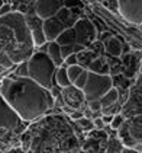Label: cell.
Returning a JSON list of instances; mask_svg holds the SVG:
<instances>
[{
    "label": "cell",
    "mask_w": 142,
    "mask_h": 153,
    "mask_svg": "<svg viewBox=\"0 0 142 153\" xmlns=\"http://www.w3.org/2000/svg\"><path fill=\"white\" fill-rule=\"evenodd\" d=\"M23 153H80L81 139L61 114H47L28 124L20 139Z\"/></svg>",
    "instance_id": "obj_1"
},
{
    "label": "cell",
    "mask_w": 142,
    "mask_h": 153,
    "mask_svg": "<svg viewBox=\"0 0 142 153\" xmlns=\"http://www.w3.org/2000/svg\"><path fill=\"white\" fill-rule=\"evenodd\" d=\"M0 95L26 124L49 114L55 106V98L51 91L29 77L16 76L13 73L0 80Z\"/></svg>",
    "instance_id": "obj_2"
},
{
    "label": "cell",
    "mask_w": 142,
    "mask_h": 153,
    "mask_svg": "<svg viewBox=\"0 0 142 153\" xmlns=\"http://www.w3.org/2000/svg\"><path fill=\"white\" fill-rule=\"evenodd\" d=\"M35 45L25 15L12 10L0 16V67L12 71L32 57Z\"/></svg>",
    "instance_id": "obj_3"
},
{
    "label": "cell",
    "mask_w": 142,
    "mask_h": 153,
    "mask_svg": "<svg viewBox=\"0 0 142 153\" xmlns=\"http://www.w3.org/2000/svg\"><path fill=\"white\" fill-rule=\"evenodd\" d=\"M28 124L13 111L0 95V152L20 147V139Z\"/></svg>",
    "instance_id": "obj_4"
},
{
    "label": "cell",
    "mask_w": 142,
    "mask_h": 153,
    "mask_svg": "<svg viewBox=\"0 0 142 153\" xmlns=\"http://www.w3.org/2000/svg\"><path fill=\"white\" fill-rule=\"evenodd\" d=\"M96 39V28L91 24L90 19L81 18L78 19L74 26L68 28L67 31H64L61 35L57 38V44L61 47V57L62 60L67 56H70L72 53H80L83 51V45L87 42H91Z\"/></svg>",
    "instance_id": "obj_5"
},
{
    "label": "cell",
    "mask_w": 142,
    "mask_h": 153,
    "mask_svg": "<svg viewBox=\"0 0 142 153\" xmlns=\"http://www.w3.org/2000/svg\"><path fill=\"white\" fill-rule=\"evenodd\" d=\"M26 63H28V77L52 92V89L55 86L54 74L57 70V66L51 61L47 53L35 51Z\"/></svg>",
    "instance_id": "obj_6"
},
{
    "label": "cell",
    "mask_w": 142,
    "mask_h": 153,
    "mask_svg": "<svg viewBox=\"0 0 142 153\" xmlns=\"http://www.w3.org/2000/svg\"><path fill=\"white\" fill-rule=\"evenodd\" d=\"M72 16H74V13L64 4L52 18H49V19L42 22V29H44V35H45L47 42L57 41V38H58L64 31H67L68 28L74 26L75 22L71 21Z\"/></svg>",
    "instance_id": "obj_7"
},
{
    "label": "cell",
    "mask_w": 142,
    "mask_h": 153,
    "mask_svg": "<svg viewBox=\"0 0 142 153\" xmlns=\"http://www.w3.org/2000/svg\"><path fill=\"white\" fill-rule=\"evenodd\" d=\"M116 136L123 147L136 149L142 146V115L125 118L116 131Z\"/></svg>",
    "instance_id": "obj_8"
},
{
    "label": "cell",
    "mask_w": 142,
    "mask_h": 153,
    "mask_svg": "<svg viewBox=\"0 0 142 153\" xmlns=\"http://www.w3.org/2000/svg\"><path fill=\"white\" fill-rule=\"evenodd\" d=\"M113 88V77L110 74H87V82L83 88V94L87 102H99Z\"/></svg>",
    "instance_id": "obj_9"
},
{
    "label": "cell",
    "mask_w": 142,
    "mask_h": 153,
    "mask_svg": "<svg viewBox=\"0 0 142 153\" xmlns=\"http://www.w3.org/2000/svg\"><path fill=\"white\" fill-rule=\"evenodd\" d=\"M120 115L123 118L142 115V74H139L135 83L128 89L126 101L120 108Z\"/></svg>",
    "instance_id": "obj_10"
},
{
    "label": "cell",
    "mask_w": 142,
    "mask_h": 153,
    "mask_svg": "<svg viewBox=\"0 0 142 153\" xmlns=\"http://www.w3.org/2000/svg\"><path fill=\"white\" fill-rule=\"evenodd\" d=\"M109 133L106 130H93L87 133L81 140L80 153H106Z\"/></svg>",
    "instance_id": "obj_11"
},
{
    "label": "cell",
    "mask_w": 142,
    "mask_h": 153,
    "mask_svg": "<svg viewBox=\"0 0 142 153\" xmlns=\"http://www.w3.org/2000/svg\"><path fill=\"white\" fill-rule=\"evenodd\" d=\"M59 98L62 99V105L72 111H81L87 108V101L84 96L83 91L75 88L74 85H70L68 88L59 89Z\"/></svg>",
    "instance_id": "obj_12"
},
{
    "label": "cell",
    "mask_w": 142,
    "mask_h": 153,
    "mask_svg": "<svg viewBox=\"0 0 142 153\" xmlns=\"http://www.w3.org/2000/svg\"><path fill=\"white\" fill-rule=\"evenodd\" d=\"M118 12L129 24L142 25V0H119Z\"/></svg>",
    "instance_id": "obj_13"
},
{
    "label": "cell",
    "mask_w": 142,
    "mask_h": 153,
    "mask_svg": "<svg viewBox=\"0 0 142 153\" xmlns=\"http://www.w3.org/2000/svg\"><path fill=\"white\" fill-rule=\"evenodd\" d=\"M62 6H64V1H58V0H38L34 3V12L36 18L44 22L52 18Z\"/></svg>",
    "instance_id": "obj_14"
},
{
    "label": "cell",
    "mask_w": 142,
    "mask_h": 153,
    "mask_svg": "<svg viewBox=\"0 0 142 153\" xmlns=\"http://www.w3.org/2000/svg\"><path fill=\"white\" fill-rule=\"evenodd\" d=\"M25 19H26V24L29 26V31H31V35H32V41H34V45L35 47H44L47 44V39L44 35V29H42V21L36 18V15H25Z\"/></svg>",
    "instance_id": "obj_15"
},
{
    "label": "cell",
    "mask_w": 142,
    "mask_h": 153,
    "mask_svg": "<svg viewBox=\"0 0 142 153\" xmlns=\"http://www.w3.org/2000/svg\"><path fill=\"white\" fill-rule=\"evenodd\" d=\"M86 70L90 71V73H96V74H110V67H109L107 61L103 57H100V56L96 57L89 64V67Z\"/></svg>",
    "instance_id": "obj_16"
},
{
    "label": "cell",
    "mask_w": 142,
    "mask_h": 153,
    "mask_svg": "<svg viewBox=\"0 0 142 153\" xmlns=\"http://www.w3.org/2000/svg\"><path fill=\"white\" fill-rule=\"evenodd\" d=\"M45 53L48 54V57L51 59V61L57 66V69L61 67L64 64V60L61 57V47L54 41V42H47V50Z\"/></svg>",
    "instance_id": "obj_17"
},
{
    "label": "cell",
    "mask_w": 142,
    "mask_h": 153,
    "mask_svg": "<svg viewBox=\"0 0 142 153\" xmlns=\"http://www.w3.org/2000/svg\"><path fill=\"white\" fill-rule=\"evenodd\" d=\"M54 83L55 86H58L59 89H64V88H68L71 83L68 80V76H67V67L65 66H61L55 70L54 74Z\"/></svg>",
    "instance_id": "obj_18"
},
{
    "label": "cell",
    "mask_w": 142,
    "mask_h": 153,
    "mask_svg": "<svg viewBox=\"0 0 142 153\" xmlns=\"http://www.w3.org/2000/svg\"><path fill=\"white\" fill-rule=\"evenodd\" d=\"M100 106H102V109H105V108H109V106H112V105H116L119 102V91H118V88H112L109 92H107L100 101Z\"/></svg>",
    "instance_id": "obj_19"
},
{
    "label": "cell",
    "mask_w": 142,
    "mask_h": 153,
    "mask_svg": "<svg viewBox=\"0 0 142 153\" xmlns=\"http://www.w3.org/2000/svg\"><path fill=\"white\" fill-rule=\"evenodd\" d=\"M105 45H106V51L110 56L119 57V56L122 54V44H120V41H119L116 36H110L106 41Z\"/></svg>",
    "instance_id": "obj_20"
},
{
    "label": "cell",
    "mask_w": 142,
    "mask_h": 153,
    "mask_svg": "<svg viewBox=\"0 0 142 153\" xmlns=\"http://www.w3.org/2000/svg\"><path fill=\"white\" fill-rule=\"evenodd\" d=\"M123 150V144L118 139L116 133L115 134H109V141H107L106 153H122Z\"/></svg>",
    "instance_id": "obj_21"
},
{
    "label": "cell",
    "mask_w": 142,
    "mask_h": 153,
    "mask_svg": "<svg viewBox=\"0 0 142 153\" xmlns=\"http://www.w3.org/2000/svg\"><path fill=\"white\" fill-rule=\"evenodd\" d=\"M84 69L81 66H78V64H75V66H68L67 67V76H68V80H70L71 85H74V82L78 79V76L81 74V71Z\"/></svg>",
    "instance_id": "obj_22"
},
{
    "label": "cell",
    "mask_w": 142,
    "mask_h": 153,
    "mask_svg": "<svg viewBox=\"0 0 142 153\" xmlns=\"http://www.w3.org/2000/svg\"><path fill=\"white\" fill-rule=\"evenodd\" d=\"M75 123L78 124V127L81 128V131H84V134H87V133H90V131H93V130H94L93 120H90V118L83 117L81 120H78V121H75Z\"/></svg>",
    "instance_id": "obj_23"
},
{
    "label": "cell",
    "mask_w": 142,
    "mask_h": 153,
    "mask_svg": "<svg viewBox=\"0 0 142 153\" xmlns=\"http://www.w3.org/2000/svg\"><path fill=\"white\" fill-rule=\"evenodd\" d=\"M87 74H89V71H87L86 69H84V70L81 71V74L78 76V79H77V80L74 82V86L83 91V88L86 86V82H87Z\"/></svg>",
    "instance_id": "obj_24"
},
{
    "label": "cell",
    "mask_w": 142,
    "mask_h": 153,
    "mask_svg": "<svg viewBox=\"0 0 142 153\" xmlns=\"http://www.w3.org/2000/svg\"><path fill=\"white\" fill-rule=\"evenodd\" d=\"M123 120H125V118L122 117L120 114H116L115 117L112 118V123L109 124V126H110V128L115 130V131H118V128L122 126V123H123Z\"/></svg>",
    "instance_id": "obj_25"
},
{
    "label": "cell",
    "mask_w": 142,
    "mask_h": 153,
    "mask_svg": "<svg viewBox=\"0 0 142 153\" xmlns=\"http://www.w3.org/2000/svg\"><path fill=\"white\" fill-rule=\"evenodd\" d=\"M75 64H77V54L72 53V54L67 56V57L64 59V64H62V66L68 67V66H75Z\"/></svg>",
    "instance_id": "obj_26"
},
{
    "label": "cell",
    "mask_w": 142,
    "mask_h": 153,
    "mask_svg": "<svg viewBox=\"0 0 142 153\" xmlns=\"http://www.w3.org/2000/svg\"><path fill=\"white\" fill-rule=\"evenodd\" d=\"M93 126H94V130H105V123H103V120H102V117L96 118V120H93Z\"/></svg>",
    "instance_id": "obj_27"
},
{
    "label": "cell",
    "mask_w": 142,
    "mask_h": 153,
    "mask_svg": "<svg viewBox=\"0 0 142 153\" xmlns=\"http://www.w3.org/2000/svg\"><path fill=\"white\" fill-rule=\"evenodd\" d=\"M84 115L81 111H72L70 114V120H72V121H78V120H81Z\"/></svg>",
    "instance_id": "obj_28"
},
{
    "label": "cell",
    "mask_w": 142,
    "mask_h": 153,
    "mask_svg": "<svg viewBox=\"0 0 142 153\" xmlns=\"http://www.w3.org/2000/svg\"><path fill=\"white\" fill-rule=\"evenodd\" d=\"M103 4L106 6L107 9L113 10V12H116V10H118V1H103Z\"/></svg>",
    "instance_id": "obj_29"
},
{
    "label": "cell",
    "mask_w": 142,
    "mask_h": 153,
    "mask_svg": "<svg viewBox=\"0 0 142 153\" xmlns=\"http://www.w3.org/2000/svg\"><path fill=\"white\" fill-rule=\"evenodd\" d=\"M122 153H138V152H136L135 149H128V147H123Z\"/></svg>",
    "instance_id": "obj_30"
},
{
    "label": "cell",
    "mask_w": 142,
    "mask_h": 153,
    "mask_svg": "<svg viewBox=\"0 0 142 153\" xmlns=\"http://www.w3.org/2000/svg\"><path fill=\"white\" fill-rule=\"evenodd\" d=\"M4 4H6V1H1V0H0V10L3 9V6H4Z\"/></svg>",
    "instance_id": "obj_31"
},
{
    "label": "cell",
    "mask_w": 142,
    "mask_h": 153,
    "mask_svg": "<svg viewBox=\"0 0 142 153\" xmlns=\"http://www.w3.org/2000/svg\"><path fill=\"white\" fill-rule=\"evenodd\" d=\"M139 70H141V74H142V60H141V67H139Z\"/></svg>",
    "instance_id": "obj_32"
}]
</instances>
